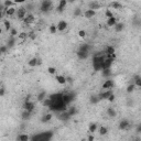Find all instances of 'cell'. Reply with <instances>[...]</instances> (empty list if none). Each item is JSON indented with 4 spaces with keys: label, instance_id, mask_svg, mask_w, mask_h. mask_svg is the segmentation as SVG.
Masks as SVG:
<instances>
[{
    "label": "cell",
    "instance_id": "1",
    "mask_svg": "<svg viewBox=\"0 0 141 141\" xmlns=\"http://www.w3.org/2000/svg\"><path fill=\"white\" fill-rule=\"evenodd\" d=\"M52 137H53L52 131H45V132L38 133V135L33 136L31 141H50Z\"/></svg>",
    "mask_w": 141,
    "mask_h": 141
},
{
    "label": "cell",
    "instance_id": "2",
    "mask_svg": "<svg viewBox=\"0 0 141 141\" xmlns=\"http://www.w3.org/2000/svg\"><path fill=\"white\" fill-rule=\"evenodd\" d=\"M106 56L105 55H95L93 57V67H94V71L98 72V71H101L102 68V63H104V60Z\"/></svg>",
    "mask_w": 141,
    "mask_h": 141
},
{
    "label": "cell",
    "instance_id": "3",
    "mask_svg": "<svg viewBox=\"0 0 141 141\" xmlns=\"http://www.w3.org/2000/svg\"><path fill=\"white\" fill-rule=\"evenodd\" d=\"M50 109L53 111H65L67 109V106L63 102V100H56V101H52L50 106Z\"/></svg>",
    "mask_w": 141,
    "mask_h": 141
},
{
    "label": "cell",
    "instance_id": "4",
    "mask_svg": "<svg viewBox=\"0 0 141 141\" xmlns=\"http://www.w3.org/2000/svg\"><path fill=\"white\" fill-rule=\"evenodd\" d=\"M52 9H53V2L52 1H50V0H44V1L41 2L40 10L42 12L47 13V12H50Z\"/></svg>",
    "mask_w": 141,
    "mask_h": 141
},
{
    "label": "cell",
    "instance_id": "5",
    "mask_svg": "<svg viewBox=\"0 0 141 141\" xmlns=\"http://www.w3.org/2000/svg\"><path fill=\"white\" fill-rule=\"evenodd\" d=\"M74 98H75V94H73V93H66V94H64L63 93L62 100H63V102L66 105V106H68V105H70L71 102L74 100Z\"/></svg>",
    "mask_w": 141,
    "mask_h": 141
},
{
    "label": "cell",
    "instance_id": "6",
    "mask_svg": "<svg viewBox=\"0 0 141 141\" xmlns=\"http://www.w3.org/2000/svg\"><path fill=\"white\" fill-rule=\"evenodd\" d=\"M27 9H25V7H19V8H17L16 10V17L18 18L19 20H23L25 16H27Z\"/></svg>",
    "mask_w": 141,
    "mask_h": 141
},
{
    "label": "cell",
    "instance_id": "7",
    "mask_svg": "<svg viewBox=\"0 0 141 141\" xmlns=\"http://www.w3.org/2000/svg\"><path fill=\"white\" fill-rule=\"evenodd\" d=\"M114 86H115V82L112 81V79H107V81L104 82L101 88L104 89V91H110V89L114 88Z\"/></svg>",
    "mask_w": 141,
    "mask_h": 141
},
{
    "label": "cell",
    "instance_id": "8",
    "mask_svg": "<svg viewBox=\"0 0 141 141\" xmlns=\"http://www.w3.org/2000/svg\"><path fill=\"white\" fill-rule=\"evenodd\" d=\"M112 63H114V61H112L111 58L105 57V60H104V63H102V68H101V71H102V70H109V68L111 67Z\"/></svg>",
    "mask_w": 141,
    "mask_h": 141
},
{
    "label": "cell",
    "instance_id": "9",
    "mask_svg": "<svg viewBox=\"0 0 141 141\" xmlns=\"http://www.w3.org/2000/svg\"><path fill=\"white\" fill-rule=\"evenodd\" d=\"M114 92H112V89H110V91H104L102 93H100L99 95H97L98 96V99L99 100H104V99H107L108 97L111 95Z\"/></svg>",
    "mask_w": 141,
    "mask_h": 141
},
{
    "label": "cell",
    "instance_id": "10",
    "mask_svg": "<svg viewBox=\"0 0 141 141\" xmlns=\"http://www.w3.org/2000/svg\"><path fill=\"white\" fill-rule=\"evenodd\" d=\"M66 28H67V22H66L65 20H61V21H58V23L56 24V29H57V31H60V32L66 30Z\"/></svg>",
    "mask_w": 141,
    "mask_h": 141
},
{
    "label": "cell",
    "instance_id": "11",
    "mask_svg": "<svg viewBox=\"0 0 141 141\" xmlns=\"http://www.w3.org/2000/svg\"><path fill=\"white\" fill-rule=\"evenodd\" d=\"M34 21H35V17H34V14H32V13H27V16H25V18L23 19V22L25 24H31Z\"/></svg>",
    "mask_w": 141,
    "mask_h": 141
},
{
    "label": "cell",
    "instance_id": "12",
    "mask_svg": "<svg viewBox=\"0 0 141 141\" xmlns=\"http://www.w3.org/2000/svg\"><path fill=\"white\" fill-rule=\"evenodd\" d=\"M100 8V3L98 1H89L88 2V9L93 10V11H96L97 9Z\"/></svg>",
    "mask_w": 141,
    "mask_h": 141
},
{
    "label": "cell",
    "instance_id": "13",
    "mask_svg": "<svg viewBox=\"0 0 141 141\" xmlns=\"http://www.w3.org/2000/svg\"><path fill=\"white\" fill-rule=\"evenodd\" d=\"M34 109V104L32 101H24L23 104V110H27L29 112H32Z\"/></svg>",
    "mask_w": 141,
    "mask_h": 141
},
{
    "label": "cell",
    "instance_id": "14",
    "mask_svg": "<svg viewBox=\"0 0 141 141\" xmlns=\"http://www.w3.org/2000/svg\"><path fill=\"white\" fill-rule=\"evenodd\" d=\"M66 4H67V1H66V0H61V1L58 2V6H57V8H56V11H57L58 13H62L64 11V9H65Z\"/></svg>",
    "mask_w": 141,
    "mask_h": 141
},
{
    "label": "cell",
    "instance_id": "15",
    "mask_svg": "<svg viewBox=\"0 0 141 141\" xmlns=\"http://www.w3.org/2000/svg\"><path fill=\"white\" fill-rule=\"evenodd\" d=\"M63 93H55L48 96V98L51 99V101H56V100H62Z\"/></svg>",
    "mask_w": 141,
    "mask_h": 141
},
{
    "label": "cell",
    "instance_id": "16",
    "mask_svg": "<svg viewBox=\"0 0 141 141\" xmlns=\"http://www.w3.org/2000/svg\"><path fill=\"white\" fill-rule=\"evenodd\" d=\"M129 126H130L129 120L124 119V120H121V121L119 122V129H120V130H126L128 127H129Z\"/></svg>",
    "mask_w": 141,
    "mask_h": 141
},
{
    "label": "cell",
    "instance_id": "17",
    "mask_svg": "<svg viewBox=\"0 0 141 141\" xmlns=\"http://www.w3.org/2000/svg\"><path fill=\"white\" fill-rule=\"evenodd\" d=\"M96 16V11H93V10H89L87 9L85 12H84V17L86 18V19H92V18H94Z\"/></svg>",
    "mask_w": 141,
    "mask_h": 141
},
{
    "label": "cell",
    "instance_id": "18",
    "mask_svg": "<svg viewBox=\"0 0 141 141\" xmlns=\"http://www.w3.org/2000/svg\"><path fill=\"white\" fill-rule=\"evenodd\" d=\"M17 141H30V137L27 133H20L17 137Z\"/></svg>",
    "mask_w": 141,
    "mask_h": 141
},
{
    "label": "cell",
    "instance_id": "19",
    "mask_svg": "<svg viewBox=\"0 0 141 141\" xmlns=\"http://www.w3.org/2000/svg\"><path fill=\"white\" fill-rule=\"evenodd\" d=\"M52 117H53V115L52 114H45V115H43V117L41 118V122H43V124H47V122H48L51 119H52Z\"/></svg>",
    "mask_w": 141,
    "mask_h": 141
},
{
    "label": "cell",
    "instance_id": "20",
    "mask_svg": "<svg viewBox=\"0 0 141 141\" xmlns=\"http://www.w3.org/2000/svg\"><path fill=\"white\" fill-rule=\"evenodd\" d=\"M55 79H56V82H57L58 84H61V85H65L66 84V77L65 76H63V75H56Z\"/></svg>",
    "mask_w": 141,
    "mask_h": 141
},
{
    "label": "cell",
    "instance_id": "21",
    "mask_svg": "<svg viewBox=\"0 0 141 141\" xmlns=\"http://www.w3.org/2000/svg\"><path fill=\"white\" fill-rule=\"evenodd\" d=\"M16 10H17V8H14V7H11V8H9V9H6V16L7 17L16 16Z\"/></svg>",
    "mask_w": 141,
    "mask_h": 141
},
{
    "label": "cell",
    "instance_id": "22",
    "mask_svg": "<svg viewBox=\"0 0 141 141\" xmlns=\"http://www.w3.org/2000/svg\"><path fill=\"white\" fill-rule=\"evenodd\" d=\"M107 115L110 117V118H115L117 116V111L116 109L114 108V107H109L108 109H107Z\"/></svg>",
    "mask_w": 141,
    "mask_h": 141
},
{
    "label": "cell",
    "instance_id": "23",
    "mask_svg": "<svg viewBox=\"0 0 141 141\" xmlns=\"http://www.w3.org/2000/svg\"><path fill=\"white\" fill-rule=\"evenodd\" d=\"M17 42V38H13V37H9V40H8V43H7V47L8 48H11L14 47V44H16Z\"/></svg>",
    "mask_w": 141,
    "mask_h": 141
},
{
    "label": "cell",
    "instance_id": "24",
    "mask_svg": "<svg viewBox=\"0 0 141 141\" xmlns=\"http://www.w3.org/2000/svg\"><path fill=\"white\" fill-rule=\"evenodd\" d=\"M97 128H98V124H96V122H92V124L88 126V131L93 135V133L97 130Z\"/></svg>",
    "mask_w": 141,
    "mask_h": 141
},
{
    "label": "cell",
    "instance_id": "25",
    "mask_svg": "<svg viewBox=\"0 0 141 141\" xmlns=\"http://www.w3.org/2000/svg\"><path fill=\"white\" fill-rule=\"evenodd\" d=\"M106 23H107L108 27H115V25L117 24V18L112 17V18H110V19H107Z\"/></svg>",
    "mask_w": 141,
    "mask_h": 141
},
{
    "label": "cell",
    "instance_id": "26",
    "mask_svg": "<svg viewBox=\"0 0 141 141\" xmlns=\"http://www.w3.org/2000/svg\"><path fill=\"white\" fill-rule=\"evenodd\" d=\"M98 132L100 136H106L107 133H108V128L105 127V126H100V127L98 128Z\"/></svg>",
    "mask_w": 141,
    "mask_h": 141
},
{
    "label": "cell",
    "instance_id": "27",
    "mask_svg": "<svg viewBox=\"0 0 141 141\" xmlns=\"http://www.w3.org/2000/svg\"><path fill=\"white\" fill-rule=\"evenodd\" d=\"M133 84H135V86H137V87H141V77H140V75H135V77H133Z\"/></svg>",
    "mask_w": 141,
    "mask_h": 141
},
{
    "label": "cell",
    "instance_id": "28",
    "mask_svg": "<svg viewBox=\"0 0 141 141\" xmlns=\"http://www.w3.org/2000/svg\"><path fill=\"white\" fill-rule=\"evenodd\" d=\"M88 54L89 53H86V52H82V51H78L77 52V57L79 60H86L88 57Z\"/></svg>",
    "mask_w": 141,
    "mask_h": 141
},
{
    "label": "cell",
    "instance_id": "29",
    "mask_svg": "<svg viewBox=\"0 0 141 141\" xmlns=\"http://www.w3.org/2000/svg\"><path fill=\"white\" fill-rule=\"evenodd\" d=\"M76 112H77V108H76L75 106H71L70 108H68V110H67V114H68V116H70V117L76 115Z\"/></svg>",
    "mask_w": 141,
    "mask_h": 141
},
{
    "label": "cell",
    "instance_id": "30",
    "mask_svg": "<svg viewBox=\"0 0 141 141\" xmlns=\"http://www.w3.org/2000/svg\"><path fill=\"white\" fill-rule=\"evenodd\" d=\"M38 61H39L38 57H32L31 60L28 62V64H29V66H31V67H35V66H38Z\"/></svg>",
    "mask_w": 141,
    "mask_h": 141
},
{
    "label": "cell",
    "instance_id": "31",
    "mask_svg": "<svg viewBox=\"0 0 141 141\" xmlns=\"http://www.w3.org/2000/svg\"><path fill=\"white\" fill-rule=\"evenodd\" d=\"M124 29H125V24L122 23V22H120V23H118L117 22V24L115 25V30H116V32H121V31H124Z\"/></svg>",
    "mask_w": 141,
    "mask_h": 141
},
{
    "label": "cell",
    "instance_id": "32",
    "mask_svg": "<svg viewBox=\"0 0 141 141\" xmlns=\"http://www.w3.org/2000/svg\"><path fill=\"white\" fill-rule=\"evenodd\" d=\"M2 3H3V8L4 9H9V8H11V7H13L14 2L10 1V0H6V1H3Z\"/></svg>",
    "mask_w": 141,
    "mask_h": 141
},
{
    "label": "cell",
    "instance_id": "33",
    "mask_svg": "<svg viewBox=\"0 0 141 141\" xmlns=\"http://www.w3.org/2000/svg\"><path fill=\"white\" fill-rule=\"evenodd\" d=\"M37 98H38V100H39V101H43L45 98H47V92H45V91H42L39 95H38Z\"/></svg>",
    "mask_w": 141,
    "mask_h": 141
},
{
    "label": "cell",
    "instance_id": "34",
    "mask_svg": "<svg viewBox=\"0 0 141 141\" xmlns=\"http://www.w3.org/2000/svg\"><path fill=\"white\" fill-rule=\"evenodd\" d=\"M115 54V47H106V56H110Z\"/></svg>",
    "mask_w": 141,
    "mask_h": 141
},
{
    "label": "cell",
    "instance_id": "35",
    "mask_svg": "<svg viewBox=\"0 0 141 141\" xmlns=\"http://www.w3.org/2000/svg\"><path fill=\"white\" fill-rule=\"evenodd\" d=\"M3 25H4V29H6L7 32H9L10 30H11V22L9 21V20H4L3 21Z\"/></svg>",
    "mask_w": 141,
    "mask_h": 141
},
{
    "label": "cell",
    "instance_id": "36",
    "mask_svg": "<svg viewBox=\"0 0 141 141\" xmlns=\"http://www.w3.org/2000/svg\"><path fill=\"white\" fill-rule=\"evenodd\" d=\"M110 7H112V8H115V9H122V4L117 1L110 2Z\"/></svg>",
    "mask_w": 141,
    "mask_h": 141
},
{
    "label": "cell",
    "instance_id": "37",
    "mask_svg": "<svg viewBox=\"0 0 141 141\" xmlns=\"http://www.w3.org/2000/svg\"><path fill=\"white\" fill-rule=\"evenodd\" d=\"M91 50V45L89 44H83L81 47H79V50L78 51H82V52H86V53H88V51Z\"/></svg>",
    "mask_w": 141,
    "mask_h": 141
},
{
    "label": "cell",
    "instance_id": "38",
    "mask_svg": "<svg viewBox=\"0 0 141 141\" xmlns=\"http://www.w3.org/2000/svg\"><path fill=\"white\" fill-rule=\"evenodd\" d=\"M21 117H22V119L23 120H28L30 117H31V112L27 111V110H23V112L21 114Z\"/></svg>",
    "mask_w": 141,
    "mask_h": 141
},
{
    "label": "cell",
    "instance_id": "39",
    "mask_svg": "<svg viewBox=\"0 0 141 141\" xmlns=\"http://www.w3.org/2000/svg\"><path fill=\"white\" fill-rule=\"evenodd\" d=\"M89 101H91L92 104H97V102L99 101L98 96H97V95H93V96H91L89 97Z\"/></svg>",
    "mask_w": 141,
    "mask_h": 141
},
{
    "label": "cell",
    "instance_id": "40",
    "mask_svg": "<svg viewBox=\"0 0 141 141\" xmlns=\"http://www.w3.org/2000/svg\"><path fill=\"white\" fill-rule=\"evenodd\" d=\"M56 68L55 67H53V66H48L47 67V73L50 74V75H55L56 74Z\"/></svg>",
    "mask_w": 141,
    "mask_h": 141
},
{
    "label": "cell",
    "instance_id": "41",
    "mask_svg": "<svg viewBox=\"0 0 141 141\" xmlns=\"http://www.w3.org/2000/svg\"><path fill=\"white\" fill-rule=\"evenodd\" d=\"M68 118H71V117L68 116V114L66 111H63L62 114H61V116H60V119L61 120H64V121H65V120H67Z\"/></svg>",
    "mask_w": 141,
    "mask_h": 141
},
{
    "label": "cell",
    "instance_id": "42",
    "mask_svg": "<svg viewBox=\"0 0 141 141\" xmlns=\"http://www.w3.org/2000/svg\"><path fill=\"white\" fill-rule=\"evenodd\" d=\"M42 102H43V106H45V107H48V108H50L51 104H52V101H51V99L48 98V97H47V98H45V99H44V100H43Z\"/></svg>",
    "mask_w": 141,
    "mask_h": 141
},
{
    "label": "cell",
    "instance_id": "43",
    "mask_svg": "<svg viewBox=\"0 0 141 141\" xmlns=\"http://www.w3.org/2000/svg\"><path fill=\"white\" fill-rule=\"evenodd\" d=\"M18 39H21V40H27L28 39V33L27 32H21L18 34Z\"/></svg>",
    "mask_w": 141,
    "mask_h": 141
},
{
    "label": "cell",
    "instance_id": "44",
    "mask_svg": "<svg viewBox=\"0 0 141 141\" xmlns=\"http://www.w3.org/2000/svg\"><path fill=\"white\" fill-rule=\"evenodd\" d=\"M135 87H136V86H135V84H133V83H132V84H129L126 91H127V93H129V94H130V93H132V92L135 91Z\"/></svg>",
    "mask_w": 141,
    "mask_h": 141
},
{
    "label": "cell",
    "instance_id": "45",
    "mask_svg": "<svg viewBox=\"0 0 141 141\" xmlns=\"http://www.w3.org/2000/svg\"><path fill=\"white\" fill-rule=\"evenodd\" d=\"M48 30H50L51 34H54V33L57 31V29H56V24H51L50 25V29H48Z\"/></svg>",
    "mask_w": 141,
    "mask_h": 141
},
{
    "label": "cell",
    "instance_id": "46",
    "mask_svg": "<svg viewBox=\"0 0 141 141\" xmlns=\"http://www.w3.org/2000/svg\"><path fill=\"white\" fill-rule=\"evenodd\" d=\"M10 37H13V38H16L17 35H18V31H17V29H14V28H11V30H10Z\"/></svg>",
    "mask_w": 141,
    "mask_h": 141
},
{
    "label": "cell",
    "instance_id": "47",
    "mask_svg": "<svg viewBox=\"0 0 141 141\" xmlns=\"http://www.w3.org/2000/svg\"><path fill=\"white\" fill-rule=\"evenodd\" d=\"M105 16H106V18H107V19H110V18L115 17L114 14H112V12L110 11L109 9H107V10H106V12H105Z\"/></svg>",
    "mask_w": 141,
    "mask_h": 141
},
{
    "label": "cell",
    "instance_id": "48",
    "mask_svg": "<svg viewBox=\"0 0 141 141\" xmlns=\"http://www.w3.org/2000/svg\"><path fill=\"white\" fill-rule=\"evenodd\" d=\"M0 52H1V54L7 53L8 52V47H7V45H1V47H0Z\"/></svg>",
    "mask_w": 141,
    "mask_h": 141
},
{
    "label": "cell",
    "instance_id": "49",
    "mask_svg": "<svg viewBox=\"0 0 141 141\" xmlns=\"http://www.w3.org/2000/svg\"><path fill=\"white\" fill-rule=\"evenodd\" d=\"M78 35H79V38H82V39H85L86 38V31L85 30H79Z\"/></svg>",
    "mask_w": 141,
    "mask_h": 141
},
{
    "label": "cell",
    "instance_id": "50",
    "mask_svg": "<svg viewBox=\"0 0 141 141\" xmlns=\"http://www.w3.org/2000/svg\"><path fill=\"white\" fill-rule=\"evenodd\" d=\"M115 99H116V95L112 93V94L108 97V98H107V100H108L109 102H114V101H115Z\"/></svg>",
    "mask_w": 141,
    "mask_h": 141
},
{
    "label": "cell",
    "instance_id": "51",
    "mask_svg": "<svg viewBox=\"0 0 141 141\" xmlns=\"http://www.w3.org/2000/svg\"><path fill=\"white\" fill-rule=\"evenodd\" d=\"M81 14H82V10L79 8H76L74 10V17H79Z\"/></svg>",
    "mask_w": 141,
    "mask_h": 141
},
{
    "label": "cell",
    "instance_id": "52",
    "mask_svg": "<svg viewBox=\"0 0 141 141\" xmlns=\"http://www.w3.org/2000/svg\"><path fill=\"white\" fill-rule=\"evenodd\" d=\"M25 9H27V12H28V10H29V11H31V10L34 9V6H33V3H27Z\"/></svg>",
    "mask_w": 141,
    "mask_h": 141
},
{
    "label": "cell",
    "instance_id": "53",
    "mask_svg": "<svg viewBox=\"0 0 141 141\" xmlns=\"http://www.w3.org/2000/svg\"><path fill=\"white\" fill-rule=\"evenodd\" d=\"M110 74H111L110 68H109V70H102V76H109Z\"/></svg>",
    "mask_w": 141,
    "mask_h": 141
},
{
    "label": "cell",
    "instance_id": "54",
    "mask_svg": "<svg viewBox=\"0 0 141 141\" xmlns=\"http://www.w3.org/2000/svg\"><path fill=\"white\" fill-rule=\"evenodd\" d=\"M6 16V9L3 10H0V21H1L2 19H3V17Z\"/></svg>",
    "mask_w": 141,
    "mask_h": 141
},
{
    "label": "cell",
    "instance_id": "55",
    "mask_svg": "<svg viewBox=\"0 0 141 141\" xmlns=\"http://www.w3.org/2000/svg\"><path fill=\"white\" fill-rule=\"evenodd\" d=\"M4 93H6V91H4L3 87H0V97L4 96Z\"/></svg>",
    "mask_w": 141,
    "mask_h": 141
},
{
    "label": "cell",
    "instance_id": "56",
    "mask_svg": "<svg viewBox=\"0 0 141 141\" xmlns=\"http://www.w3.org/2000/svg\"><path fill=\"white\" fill-rule=\"evenodd\" d=\"M94 140H95V137L91 133V135H89L88 137H87V141H94Z\"/></svg>",
    "mask_w": 141,
    "mask_h": 141
},
{
    "label": "cell",
    "instance_id": "57",
    "mask_svg": "<svg viewBox=\"0 0 141 141\" xmlns=\"http://www.w3.org/2000/svg\"><path fill=\"white\" fill-rule=\"evenodd\" d=\"M72 82H73V79L71 77H66V83H72Z\"/></svg>",
    "mask_w": 141,
    "mask_h": 141
},
{
    "label": "cell",
    "instance_id": "58",
    "mask_svg": "<svg viewBox=\"0 0 141 141\" xmlns=\"http://www.w3.org/2000/svg\"><path fill=\"white\" fill-rule=\"evenodd\" d=\"M2 33V29H1V27H0V34Z\"/></svg>",
    "mask_w": 141,
    "mask_h": 141
},
{
    "label": "cell",
    "instance_id": "59",
    "mask_svg": "<svg viewBox=\"0 0 141 141\" xmlns=\"http://www.w3.org/2000/svg\"><path fill=\"white\" fill-rule=\"evenodd\" d=\"M1 55H2V54H1V52H0V57H1Z\"/></svg>",
    "mask_w": 141,
    "mask_h": 141
}]
</instances>
